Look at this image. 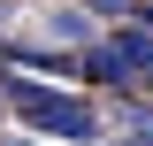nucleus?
<instances>
[{
  "instance_id": "obj_1",
  "label": "nucleus",
  "mask_w": 153,
  "mask_h": 146,
  "mask_svg": "<svg viewBox=\"0 0 153 146\" xmlns=\"http://www.w3.org/2000/svg\"><path fill=\"white\" fill-rule=\"evenodd\" d=\"M8 108H16L38 138H61V146H100L107 138V123H100L92 100L69 92V85H46V77H8Z\"/></svg>"
},
{
  "instance_id": "obj_2",
  "label": "nucleus",
  "mask_w": 153,
  "mask_h": 146,
  "mask_svg": "<svg viewBox=\"0 0 153 146\" xmlns=\"http://www.w3.org/2000/svg\"><path fill=\"white\" fill-rule=\"evenodd\" d=\"M107 46H115V54H123V62L138 69V85L153 77V23H138V16H123V23L107 31Z\"/></svg>"
},
{
  "instance_id": "obj_3",
  "label": "nucleus",
  "mask_w": 153,
  "mask_h": 146,
  "mask_svg": "<svg viewBox=\"0 0 153 146\" xmlns=\"http://www.w3.org/2000/svg\"><path fill=\"white\" fill-rule=\"evenodd\" d=\"M107 146H153V123H130V131H107Z\"/></svg>"
},
{
  "instance_id": "obj_4",
  "label": "nucleus",
  "mask_w": 153,
  "mask_h": 146,
  "mask_svg": "<svg viewBox=\"0 0 153 146\" xmlns=\"http://www.w3.org/2000/svg\"><path fill=\"white\" fill-rule=\"evenodd\" d=\"M84 8H92V16H107V23H123V16L138 8V0H84Z\"/></svg>"
},
{
  "instance_id": "obj_5",
  "label": "nucleus",
  "mask_w": 153,
  "mask_h": 146,
  "mask_svg": "<svg viewBox=\"0 0 153 146\" xmlns=\"http://www.w3.org/2000/svg\"><path fill=\"white\" fill-rule=\"evenodd\" d=\"M130 16H138V23H153V0H138V8H130Z\"/></svg>"
},
{
  "instance_id": "obj_6",
  "label": "nucleus",
  "mask_w": 153,
  "mask_h": 146,
  "mask_svg": "<svg viewBox=\"0 0 153 146\" xmlns=\"http://www.w3.org/2000/svg\"><path fill=\"white\" fill-rule=\"evenodd\" d=\"M0 115H8V85H0Z\"/></svg>"
},
{
  "instance_id": "obj_7",
  "label": "nucleus",
  "mask_w": 153,
  "mask_h": 146,
  "mask_svg": "<svg viewBox=\"0 0 153 146\" xmlns=\"http://www.w3.org/2000/svg\"><path fill=\"white\" fill-rule=\"evenodd\" d=\"M8 146H38V138H8Z\"/></svg>"
},
{
  "instance_id": "obj_8",
  "label": "nucleus",
  "mask_w": 153,
  "mask_h": 146,
  "mask_svg": "<svg viewBox=\"0 0 153 146\" xmlns=\"http://www.w3.org/2000/svg\"><path fill=\"white\" fill-rule=\"evenodd\" d=\"M146 92H153V77H146Z\"/></svg>"
}]
</instances>
